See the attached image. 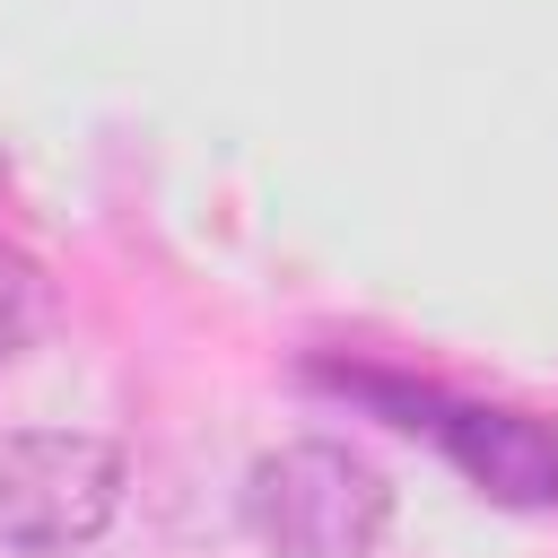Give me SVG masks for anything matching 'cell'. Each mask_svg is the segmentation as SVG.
Listing matches in <instances>:
<instances>
[{"label": "cell", "instance_id": "6da1fadb", "mask_svg": "<svg viewBox=\"0 0 558 558\" xmlns=\"http://www.w3.org/2000/svg\"><path fill=\"white\" fill-rule=\"evenodd\" d=\"M244 532L270 558H375L392 532V480L331 436H296L244 471Z\"/></svg>", "mask_w": 558, "mask_h": 558}, {"label": "cell", "instance_id": "7a4b0ae2", "mask_svg": "<svg viewBox=\"0 0 558 558\" xmlns=\"http://www.w3.org/2000/svg\"><path fill=\"white\" fill-rule=\"evenodd\" d=\"M131 462L113 436L87 427H9L0 436V549L9 558H70L96 549L122 514Z\"/></svg>", "mask_w": 558, "mask_h": 558}, {"label": "cell", "instance_id": "3957f363", "mask_svg": "<svg viewBox=\"0 0 558 558\" xmlns=\"http://www.w3.org/2000/svg\"><path fill=\"white\" fill-rule=\"evenodd\" d=\"M427 436L453 453V471L497 506H558V427L532 410H480V401H418Z\"/></svg>", "mask_w": 558, "mask_h": 558}, {"label": "cell", "instance_id": "277c9868", "mask_svg": "<svg viewBox=\"0 0 558 558\" xmlns=\"http://www.w3.org/2000/svg\"><path fill=\"white\" fill-rule=\"evenodd\" d=\"M26 331H35V270L0 244V357H17Z\"/></svg>", "mask_w": 558, "mask_h": 558}]
</instances>
